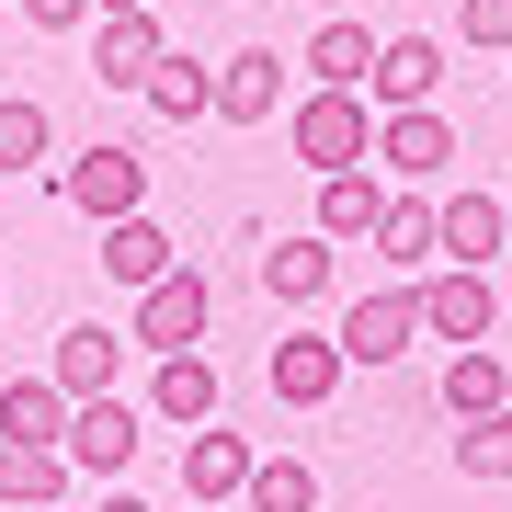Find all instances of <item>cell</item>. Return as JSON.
Returning a JSON list of instances; mask_svg holds the SVG:
<instances>
[{"label":"cell","mask_w":512,"mask_h":512,"mask_svg":"<svg viewBox=\"0 0 512 512\" xmlns=\"http://www.w3.org/2000/svg\"><path fill=\"white\" fill-rule=\"evenodd\" d=\"M12 512H57V501H12Z\"/></svg>","instance_id":"obj_31"},{"label":"cell","mask_w":512,"mask_h":512,"mask_svg":"<svg viewBox=\"0 0 512 512\" xmlns=\"http://www.w3.org/2000/svg\"><path fill=\"white\" fill-rule=\"evenodd\" d=\"M410 296H421V330H433V342H490L501 330L490 262H433V274H410Z\"/></svg>","instance_id":"obj_4"},{"label":"cell","mask_w":512,"mask_h":512,"mask_svg":"<svg viewBox=\"0 0 512 512\" xmlns=\"http://www.w3.org/2000/svg\"><path fill=\"white\" fill-rule=\"evenodd\" d=\"M57 205H69V217H137V205H148V160H137V148H114V137H92V148H80V160H57Z\"/></svg>","instance_id":"obj_2"},{"label":"cell","mask_w":512,"mask_h":512,"mask_svg":"<svg viewBox=\"0 0 512 512\" xmlns=\"http://www.w3.org/2000/svg\"><path fill=\"white\" fill-rule=\"evenodd\" d=\"M376 217H387V183L365 160L353 171H319V239H376Z\"/></svg>","instance_id":"obj_16"},{"label":"cell","mask_w":512,"mask_h":512,"mask_svg":"<svg viewBox=\"0 0 512 512\" xmlns=\"http://www.w3.org/2000/svg\"><path fill=\"white\" fill-rule=\"evenodd\" d=\"M308 12H342V0H308Z\"/></svg>","instance_id":"obj_32"},{"label":"cell","mask_w":512,"mask_h":512,"mask_svg":"<svg viewBox=\"0 0 512 512\" xmlns=\"http://www.w3.org/2000/svg\"><path fill=\"white\" fill-rule=\"evenodd\" d=\"M92 12H137V0H92Z\"/></svg>","instance_id":"obj_30"},{"label":"cell","mask_w":512,"mask_h":512,"mask_svg":"<svg viewBox=\"0 0 512 512\" xmlns=\"http://www.w3.org/2000/svg\"><path fill=\"white\" fill-rule=\"evenodd\" d=\"M92 512H148V501H126V490H114V478H103V501H92Z\"/></svg>","instance_id":"obj_29"},{"label":"cell","mask_w":512,"mask_h":512,"mask_svg":"<svg viewBox=\"0 0 512 512\" xmlns=\"http://www.w3.org/2000/svg\"><path fill=\"white\" fill-rule=\"evenodd\" d=\"M433 92H444V46H433V35H387L376 69H365V103L399 114V103H433Z\"/></svg>","instance_id":"obj_9"},{"label":"cell","mask_w":512,"mask_h":512,"mask_svg":"<svg viewBox=\"0 0 512 512\" xmlns=\"http://www.w3.org/2000/svg\"><path fill=\"white\" fill-rule=\"evenodd\" d=\"M308 80H330V92H365V69H376V35L353 12H319V35H308V57H296Z\"/></svg>","instance_id":"obj_15"},{"label":"cell","mask_w":512,"mask_h":512,"mask_svg":"<svg viewBox=\"0 0 512 512\" xmlns=\"http://www.w3.org/2000/svg\"><path fill=\"white\" fill-rule=\"evenodd\" d=\"M376 251L399 262V274H433V262H444V239H433V205H421V194H387V217H376Z\"/></svg>","instance_id":"obj_22"},{"label":"cell","mask_w":512,"mask_h":512,"mask_svg":"<svg viewBox=\"0 0 512 512\" xmlns=\"http://www.w3.org/2000/svg\"><path fill=\"white\" fill-rule=\"evenodd\" d=\"M46 376L69 387V399H103V387L126 376V330H103V319H80V330H57V353H46Z\"/></svg>","instance_id":"obj_11"},{"label":"cell","mask_w":512,"mask_h":512,"mask_svg":"<svg viewBox=\"0 0 512 512\" xmlns=\"http://www.w3.org/2000/svg\"><path fill=\"white\" fill-rule=\"evenodd\" d=\"M160 57H171V35H160V12H148V0H137V12H92V80L137 92Z\"/></svg>","instance_id":"obj_7"},{"label":"cell","mask_w":512,"mask_h":512,"mask_svg":"<svg viewBox=\"0 0 512 512\" xmlns=\"http://www.w3.org/2000/svg\"><path fill=\"white\" fill-rule=\"evenodd\" d=\"M0 433H12V444H57V433H69V387H57V376H12V387H0Z\"/></svg>","instance_id":"obj_19"},{"label":"cell","mask_w":512,"mask_h":512,"mask_svg":"<svg viewBox=\"0 0 512 512\" xmlns=\"http://www.w3.org/2000/svg\"><path fill=\"white\" fill-rule=\"evenodd\" d=\"M137 92H148V103H160V114H171V126H194V114H217V69H194V57H183V46H171V57H160V69H148V80H137Z\"/></svg>","instance_id":"obj_23"},{"label":"cell","mask_w":512,"mask_h":512,"mask_svg":"<svg viewBox=\"0 0 512 512\" xmlns=\"http://www.w3.org/2000/svg\"><path fill=\"white\" fill-rule=\"evenodd\" d=\"M456 35L490 46V57H512V0H456Z\"/></svg>","instance_id":"obj_27"},{"label":"cell","mask_w":512,"mask_h":512,"mask_svg":"<svg viewBox=\"0 0 512 512\" xmlns=\"http://www.w3.org/2000/svg\"><path fill=\"white\" fill-rule=\"evenodd\" d=\"M239 501H251V512H319V467H296V456H251Z\"/></svg>","instance_id":"obj_24"},{"label":"cell","mask_w":512,"mask_h":512,"mask_svg":"<svg viewBox=\"0 0 512 512\" xmlns=\"http://www.w3.org/2000/svg\"><path fill=\"white\" fill-rule=\"evenodd\" d=\"M103 274L114 285H148V274H171V239H160V217H148V205H137V217H103Z\"/></svg>","instance_id":"obj_18"},{"label":"cell","mask_w":512,"mask_h":512,"mask_svg":"<svg viewBox=\"0 0 512 512\" xmlns=\"http://www.w3.org/2000/svg\"><path fill=\"white\" fill-rule=\"evenodd\" d=\"M330 274H342V239H274V251H262V285H274V308H319L330 296Z\"/></svg>","instance_id":"obj_12"},{"label":"cell","mask_w":512,"mask_h":512,"mask_svg":"<svg viewBox=\"0 0 512 512\" xmlns=\"http://www.w3.org/2000/svg\"><path fill=\"white\" fill-rule=\"evenodd\" d=\"M376 160L399 171V183H444V171H456V114H444V103L376 114Z\"/></svg>","instance_id":"obj_6"},{"label":"cell","mask_w":512,"mask_h":512,"mask_svg":"<svg viewBox=\"0 0 512 512\" xmlns=\"http://www.w3.org/2000/svg\"><path fill=\"white\" fill-rule=\"evenodd\" d=\"M23 23L35 35H69V23H92V0H23Z\"/></svg>","instance_id":"obj_28"},{"label":"cell","mask_w":512,"mask_h":512,"mask_svg":"<svg viewBox=\"0 0 512 512\" xmlns=\"http://www.w3.org/2000/svg\"><path fill=\"white\" fill-rule=\"evenodd\" d=\"M205 319H217V285H205L194 262H171V274H148V285H137V330H126V342L183 353V342H205Z\"/></svg>","instance_id":"obj_5"},{"label":"cell","mask_w":512,"mask_h":512,"mask_svg":"<svg viewBox=\"0 0 512 512\" xmlns=\"http://www.w3.org/2000/svg\"><path fill=\"white\" fill-rule=\"evenodd\" d=\"M330 342H342V365H399V353L421 342V296H410V285L365 296V308H353L342 330H330Z\"/></svg>","instance_id":"obj_8"},{"label":"cell","mask_w":512,"mask_h":512,"mask_svg":"<svg viewBox=\"0 0 512 512\" xmlns=\"http://www.w3.org/2000/svg\"><path fill=\"white\" fill-rule=\"evenodd\" d=\"M501 399H512L501 353L490 342H456V365H444V421H478V410H501Z\"/></svg>","instance_id":"obj_20"},{"label":"cell","mask_w":512,"mask_h":512,"mask_svg":"<svg viewBox=\"0 0 512 512\" xmlns=\"http://www.w3.org/2000/svg\"><path fill=\"white\" fill-rule=\"evenodd\" d=\"M501 228H512V194H501Z\"/></svg>","instance_id":"obj_33"},{"label":"cell","mask_w":512,"mask_h":512,"mask_svg":"<svg viewBox=\"0 0 512 512\" xmlns=\"http://www.w3.org/2000/svg\"><path fill=\"white\" fill-rule=\"evenodd\" d=\"M137 444H148V410L137 399H69V433H57V456H69L80 478H126L137 467Z\"/></svg>","instance_id":"obj_3"},{"label":"cell","mask_w":512,"mask_h":512,"mask_svg":"<svg viewBox=\"0 0 512 512\" xmlns=\"http://www.w3.org/2000/svg\"><path fill=\"white\" fill-rule=\"evenodd\" d=\"M274 103H285V57L274 46H239L217 69V114H228V126H274Z\"/></svg>","instance_id":"obj_13"},{"label":"cell","mask_w":512,"mask_h":512,"mask_svg":"<svg viewBox=\"0 0 512 512\" xmlns=\"http://www.w3.org/2000/svg\"><path fill=\"white\" fill-rule=\"evenodd\" d=\"M239 478H251V444L194 421V444H183V490H194V501H239Z\"/></svg>","instance_id":"obj_21"},{"label":"cell","mask_w":512,"mask_h":512,"mask_svg":"<svg viewBox=\"0 0 512 512\" xmlns=\"http://www.w3.org/2000/svg\"><path fill=\"white\" fill-rule=\"evenodd\" d=\"M456 467L467 478H512V399L478 410V421H456Z\"/></svg>","instance_id":"obj_25"},{"label":"cell","mask_w":512,"mask_h":512,"mask_svg":"<svg viewBox=\"0 0 512 512\" xmlns=\"http://www.w3.org/2000/svg\"><path fill=\"white\" fill-rule=\"evenodd\" d=\"M57 148V126H46V103H23V92H0V171H35Z\"/></svg>","instance_id":"obj_26"},{"label":"cell","mask_w":512,"mask_h":512,"mask_svg":"<svg viewBox=\"0 0 512 512\" xmlns=\"http://www.w3.org/2000/svg\"><path fill=\"white\" fill-rule=\"evenodd\" d=\"M285 137H296V160H308V171H353V160H376V103L308 80V92H296V114H285Z\"/></svg>","instance_id":"obj_1"},{"label":"cell","mask_w":512,"mask_h":512,"mask_svg":"<svg viewBox=\"0 0 512 512\" xmlns=\"http://www.w3.org/2000/svg\"><path fill=\"white\" fill-rule=\"evenodd\" d=\"M433 239H444V262H490V251H512L501 194H444V205H433Z\"/></svg>","instance_id":"obj_17"},{"label":"cell","mask_w":512,"mask_h":512,"mask_svg":"<svg viewBox=\"0 0 512 512\" xmlns=\"http://www.w3.org/2000/svg\"><path fill=\"white\" fill-rule=\"evenodd\" d=\"M148 421H217V365H205V353L183 342V353H160V376H148Z\"/></svg>","instance_id":"obj_14"},{"label":"cell","mask_w":512,"mask_h":512,"mask_svg":"<svg viewBox=\"0 0 512 512\" xmlns=\"http://www.w3.org/2000/svg\"><path fill=\"white\" fill-rule=\"evenodd\" d=\"M342 376H353V365H342L330 330H285V342H274V399H285V410H330Z\"/></svg>","instance_id":"obj_10"}]
</instances>
